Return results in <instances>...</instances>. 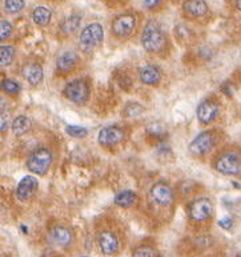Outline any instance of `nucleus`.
I'll list each match as a JSON object with an SVG mask.
<instances>
[{
  "label": "nucleus",
  "instance_id": "a878e982",
  "mask_svg": "<svg viewBox=\"0 0 241 257\" xmlns=\"http://www.w3.org/2000/svg\"><path fill=\"white\" fill-rule=\"evenodd\" d=\"M24 8L23 0H6L4 2V10L8 14H18Z\"/></svg>",
  "mask_w": 241,
  "mask_h": 257
},
{
  "label": "nucleus",
  "instance_id": "412c9836",
  "mask_svg": "<svg viewBox=\"0 0 241 257\" xmlns=\"http://www.w3.org/2000/svg\"><path fill=\"white\" fill-rule=\"evenodd\" d=\"M138 203V196L134 191H122L115 196V204L117 207L131 208Z\"/></svg>",
  "mask_w": 241,
  "mask_h": 257
},
{
  "label": "nucleus",
  "instance_id": "a211bd4d",
  "mask_svg": "<svg viewBox=\"0 0 241 257\" xmlns=\"http://www.w3.org/2000/svg\"><path fill=\"white\" fill-rule=\"evenodd\" d=\"M183 10L188 16L196 19V18H203L207 15L209 7L203 0H191V2H185L183 4Z\"/></svg>",
  "mask_w": 241,
  "mask_h": 257
},
{
  "label": "nucleus",
  "instance_id": "0eeeda50",
  "mask_svg": "<svg viewBox=\"0 0 241 257\" xmlns=\"http://www.w3.org/2000/svg\"><path fill=\"white\" fill-rule=\"evenodd\" d=\"M52 159H54L52 152L48 148H38L27 159L28 171L38 176H44L50 171Z\"/></svg>",
  "mask_w": 241,
  "mask_h": 257
},
{
  "label": "nucleus",
  "instance_id": "2eb2a0df",
  "mask_svg": "<svg viewBox=\"0 0 241 257\" xmlns=\"http://www.w3.org/2000/svg\"><path fill=\"white\" fill-rule=\"evenodd\" d=\"M79 62H80V59H79L76 52L65 51L61 55H59V58L56 59V69L61 75H65V73L68 75V73L76 69Z\"/></svg>",
  "mask_w": 241,
  "mask_h": 257
},
{
  "label": "nucleus",
  "instance_id": "f8f14e48",
  "mask_svg": "<svg viewBox=\"0 0 241 257\" xmlns=\"http://www.w3.org/2000/svg\"><path fill=\"white\" fill-rule=\"evenodd\" d=\"M97 244H99L101 253L105 254V256H112V254L117 253L120 246L119 237L112 230L100 232L99 237H97Z\"/></svg>",
  "mask_w": 241,
  "mask_h": 257
},
{
  "label": "nucleus",
  "instance_id": "cd10ccee",
  "mask_svg": "<svg viewBox=\"0 0 241 257\" xmlns=\"http://www.w3.org/2000/svg\"><path fill=\"white\" fill-rule=\"evenodd\" d=\"M147 131H148V134L152 135L153 138H164L167 135V131H165L164 125L161 123L151 124L150 127L147 128Z\"/></svg>",
  "mask_w": 241,
  "mask_h": 257
},
{
  "label": "nucleus",
  "instance_id": "2f4dec72",
  "mask_svg": "<svg viewBox=\"0 0 241 257\" xmlns=\"http://www.w3.org/2000/svg\"><path fill=\"white\" fill-rule=\"evenodd\" d=\"M2 132H6L8 130V116L6 112H2V124H0Z\"/></svg>",
  "mask_w": 241,
  "mask_h": 257
},
{
  "label": "nucleus",
  "instance_id": "5701e85b",
  "mask_svg": "<svg viewBox=\"0 0 241 257\" xmlns=\"http://www.w3.org/2000/svg\"><path fill=\"white\" fill-rule=\"evenodd\" d=\"M15 58V48L12 46H2L0 48V65L8 67Z\"/></svg>",
  "mask_w": 241,
  "mask_h": 257
},
{
  "label": "nucleus",
  "instance_id": "473e14b6",
  "mask_svg": "<svg viewBox=\"0 0 241 257\" xmlns=\"http://www.w3.org/2000/svg\"><path fill=\"white\" fill-rule=\"evenodd\" d=\"M163 3V2H160V0H153V2H144V6H146L147 8H155L157 7V6H160V4Z\"/></svg>",
  "mask_w": 241,
  "mask_h": 257
},
{
  "label": "nucleus",
  "instance_id": "ddd939ff",
  "mask_svg": "<svg viewBox=\"0 0 241 257\" xmlns=\"http://www.w3.org/2000/svg\"><path fill=\"white\" fill-rule=\"evenodd\" d=\"M50 238L55 245L61 246V248H67V246H69L72 244L73 232L69 226L58 224V225H55L51 228Z\"/></svg>",
  "mask_w": 241,
  "mask_h": 257
},
{
  "label": "nucleus",
  "instance_id": "f3484780",
  "mask_svg": "<svg viewBox=\"0 0 241 257\" xmlns=\"http://www.w3.org/2000/svg\"><path fill=\"white\" fill-rule=\"evenodd\" d=\"M139 79L146 85H157L161 80V71L157 65L147 64L139 69Z\"/></svg>",
  "mask_w": 241,
  "mask_h": 257
},
{
  "label": "nucleus",
  "instance_id": "9b49d317",
  "mask_svg": "<svg viewBox=\"0 0 241 257\" xmlns=\"http://www.w3.org/2000/svg\"><path fill=\"white\" fill-rule=\"evenodd\" d=\"M123 140H124V131L117 125L104 127L97 135V142H99L100 146L105 147V148L117 146Z\"/></svg>",
  "mask_w": 241,
  "mask_h": 257
},
{
  "label": "nucleus",
  "instance_id": "393cba45",
  "mask_svg": "<svg viewBox=\"0 0 241 257\" xmlns=\"http://www.w3.org/2000/svg\"><path fill=\"white\" fill-rule=\"evenodd\" d=\"M132 257H159V253H157V250L155 248H152V246L143 245L139 246V248H136L134 250Z\"/></svg>",
  "mask_w": 241,
  "mask_h": 257
},
{
  "label": "nucleus",
  "instance_id": "f257e3e1",
  "mask_svg": "<svg viewBox=\"0 0 241 257\" xmlns=\"http://www.w3.org/2000/svg\"><path fill=\"white\" fill-rule=\"evenodd\" d=\"M214 171L224 176H240L241 175V147L225 146L218 150L212 159Z\"/></svg>",
  "mask_w": 241,
  "mask_h": 257
},
{
  "label": "nucleus",
  "instance_id": "bb28decb",
  "mask_svg": "<svg viewBox=\"0 0 241 257\" xmlns=\"http://www.w3.org/2000/svg\"><path fill=\"white\" fill-rule=\"evenodd\" d=\"M65 132L75 139H83L88 135V130L84 127H77V125H67L65 127Z\"/></svg>",
  "mask_w": 241,
  "mask_h": 257
},
{
  "label": "nucleus",
  "instance_id": "6ab92c4d",
  "mask_svg": "<svg viewBox=\"0 0 241 257\" xmlns=\"http://www.w3.org/2000/svg\"><path fill=\"white\" fill-rule=\"evenodd\" d=\"M31 125H32V123H31L30 117H27V116L24 115L16 116L11 123L12 134L15 135V136H18V138H20V136H23V135L27 134L28 131L31 130Z\"/></svg>",
  "mask_w": 241,
  "mask_h": 257
},
{
  "label": "nucleus",
  "instance_id": "9d476101",
  "mask_svg": "<svg viewBox=\"0 0 241 257\" xmlns=\"http://www.w3.org/2000/svg\"><path fill=\"white\" fill-rule=\"evenodd\" d=\"M150 193L155 203H157L159 205H164V207L171 205L173 203V200H175L173 189L165 181H157V183H155L151 187Z\"/></svg>",
  "mask_w": 241,
  "mask_h": 257
},
{
  "label": "nucleus",
  "instance_id": "7ed1b4c3",
  "mask_svg": "<svg viewBox=\"0 0 241 257\" xmlns=\"http://www.w3.org/2000/svg\"><path fill=\"white\" fill-rule=\"evenodd\" d=\"M142 46L143 48L152 55H159L168 46L167 35L160 28L156 22H150L147 24L142 34Z\"/></svg>",
  "mask_w": 241,
  "mask_h": 257
},
{
  "label": "nucleus",
  "instance_id": "aec40b11",
  "mask_svg": "<svg viewBox=\"0 0 241 257\" xmlns=\"http://www.w3.org/2000/svg\"><path fill=\"white\" fill-rule=\"evenodd\" d=\"M81 16L80 15H69L65 18L60 24V32L63 35H73L80 27Z\"/></svg>",
  "mask_w": 241,
  "mask_h": 257
},
{
  "label": "nucleus",
  "instance_id": "20e7f679",
  "mask_svg": "<svg viewBox=\"0 0 241 257\" xmlns=\"http://www.w3.org/2000/svg\"><path fill=\"white\" fill-rule=\"evenodd\" d=\"M63 95L71 103L83 105L88 101L89 95H91V85L87 79H75L65 84Z\"/></svg>",
  "mask_w": 241,
  "mask_h": 257
},
{
  "label": "nucleus",
  "instance_id": "f704fd0d",
  "mask_svg": "<svg viewBox=\"0 0 241 257\" xmlns=\"http://www.w3.org/2000/svg\"><path fill=\"white\" fill-rule=\"evenodd\" d=\"M234 257H241V253H238V254H236V256Z\"/></svg>",
  "mask_w": 241,
  "mask_h": 257
},
{
  "label": "nucleus",
  "instance_id": "39448f33",
  "mask_svg": "<svg viewBox=\"0 0 241 257\" xmlns=\"http://www.w3.org/2000/svg\"><path fill=\"white\" fill-rule=\"evenodd\" d=\"M104 40V30L103 26L100 23H91L83 28L79 36V44L80 50L85 54L95 50L96 47H99Z\"/></svg>",
  "mask_w": 241,
  "mask_h": 257
},
{
  "label": "nucleus",
  "instance_id": "dca6fc26",
  "mask_svg": "<svg viewBox=\"0 0 241 257\" xmlns=\"http://www.w3.org/2000/svg\"><path fill=\"white\" fill-rule=\"evenodd\" d=\"M39 187L38 180L35 179L34 176H24L20 183L18 184V188H16V197L20 200V201H26V200L31 199L32 196L36 193Z\"/></svg>",
  "mask_w": 241,
  "mask_h": 257
},
{
  "label": "nucleus",
  "instance_id": "4468645a",
  "mask_svg": "<svg viewBox=\"0 0 241 257\" xmlns=\"http://www.w3.org/2000/svg\"><path fill=\"white\" fill-rule=\"evenodd\" d=\"M22 75L27 80V83L32 87H36L43 81L44 71L43 67L38 62H27L22 67Z\"/></svg>",
  "mask_w": 241,
  "mask_h": 257
},
{
  "label": "nucleus",
  "instance_id": "c756f323",
  "mask_svg": "<svg viewBox=\"0 0 241 257\" xmlns=\"http://www.w3.org/2000/svg\"><path fill=\"white\" fill-rule=\"evenodd\" d=\"M11 34H12L11 23H10L8 20H2V22H0V39H2V42L7 40Z\"/></svg>",
  "mask_w": 241,
  "mask_h": 257
},
{
  "label": "nucleus",
  "instance_id": "6e6552de",
  "mask_svg": "<svg viewBox=\"0 0 241 257\" xmlns=\"http://www.w3.org/2000/svg\"><path fill=\"white\" fill-rule=\"evenodd\" d=\"M188 216L195 223H205L213 216V204L208 197L195 199L188 205Z\"/></svg>",
  "mask_w": 241,
  "mask_h": 257
},
{
  "label": "nucleus",
  "instance_id": "c85d7f7f",
  "mask_svg": "<svg viewBox=\"0 0 241 257\" xmlns=\"http://www.w3.org/2000/svg\"><path fill=\"white\" fill-rule=\"evenodd\" d=\"M143 109H144V108H143L140 104L131 103L124 108V115H126L127 117H134V116L140 115L143 112Z\"/></svg>",
  "mask_w": 241,
  "mask_h": 257
},
{
  "label": "nucleus",
  "instance_id": "f03ea898",
  "mask_svg": "<svg viewBox=\"0 0 241 257\" xmlns=\"http://www.w3.org/2000/svg\"><path fill=\"white\" fill-rule=\"evenodd\" d=\"M222 138H224V134L221 132V130L203 131L201 134L197 135L192 140L191 144L188 146V151L195 158L207 156L217 147V144L221 142Z\"/></svg>",
  "mask_w": 241,
  "mask_h": 257
},
{
  "label": "nucleus",
  "instance_id": "423d86ee",
  "mask_svg": "<svg viewBox=\"0 0 241 257\" xmlns=\"http://www.w3.org/2000/svg\"><path fill=\"white\" fill-rule=\"evenodd\" d=\"M138 27V18L132 12H123L113 18L111 31L117 39H127L132 36Z\"/></svg>",
  "mask_w": 241,
  "mask_h": 257
},
{
  "label": "nucleus",
  "instance_id": "b1692460",
  "mask_svg": "<svg viewBox=\"0 0 241 257\" xmlns=\"http://www.w3.org/2000/svg\"><path fill=\"white\" fill-rule=\"evenodd\" d=\"M2 89H3L7 95H10V96H16V95L20 92V85L18 84L15 80L6 79V80H3V83H2Z\"/></svg>",
  "mask_w": 241,
  "mask_h": 257
},
{
  "label": "nucleus",
  "instance_id": "7c9ffc66",
  "mask_svg": "<svg viewBox=\"0 0 241 257\" xmlns=\"http://www.w3.org/2000/svg\"><path fill=\"white\" fill-rule=\"evenodd\" d=\"M218 225L221 226L222 229H230V228L233 226V220L230 219V217H228V216H225L224 219H221L218 221Z\"/></svg>",
  "mask_w": 241,
  "mask_h": 257
},
{
  "label": "nucleus",
  "instance_id": "72a5a7b5",
  "mask_svg": "<svg viewBox=\"0 0 241 257\" xmlns=\"http://www.w3.org/2000/svg\"><path fill=\"white\" fill-rule=\"evenodd\" d=\"M234 6L237 8V11L241 12V0H237V2H234Z\"/></svg>",
  "mask_w": 241,
  "mask_h": 257
},
{
  "label": "nucleus",
  "instance_id": "4be33fe9",
  "mask_svg": "<svg viewBox=\"0 0 241 257\" xmlns=\"http://www.w3.org/2000/svg\"><path fill=\"white\" fill-rule=\"evenodd\" d=\"M52 18V12L47 7H36L32 11V20L35 24H38L39 27H46L48 26Z\"/></svg>",
  "mask_w": 241,
  "mask_h": 257
},
{
  "label": "nucleus",
  "instance_id": "1a4fd4ad",
  "mask_svg": "<svg viewBox=\"0 0 241 257\" xmlns=\"http://www.w3.org/2000/svg\"><path fill=\"white\" fill-rule=\"evenodd\" d=\"M196 115H197L200 123L204 125L213 123L220 115V103L212 99L203 100L197 107Z\"/></svg>",
  "mask_w": 241,
  "mask_h": 257
},
{
  "label": "nucleus",
  "instance_id": "e433bc0d",
  "mask_svg": "<svg viewBox=\"0 0 241 257\" xmlns=\"http://www.w3.org/2000/svg\"><path fill=\"white\" fill-rule=\"evenodd\" d=\"M84 257H87V256H84Z\"/></svg>",
  "mask_w": 241,
  "mask_h": 257
},
{
  "label": "nucleus",
  "instance_id": "c9c22d12",
  "mask_svg": "<svg viewBox=\"0 0 241 257\" xmlns=\"http://www.w3.org/2000/svg\"><path fill=\"white\" fill-rule=\"evenodd\" d=\"M238 177H240V179H241V175H240V176H238Z\"/></svg>",
  "mask_w": 241,
  "mask_h": 257
}]
</instances>
